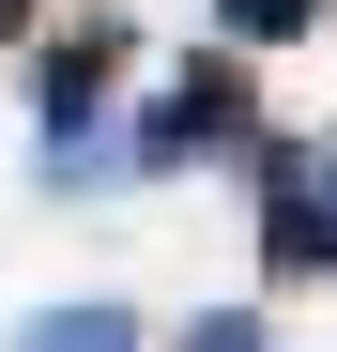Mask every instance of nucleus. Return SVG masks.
<instances>
[{"label": "nucleus", "instance_id": "nucleus-1", "mask_svg": "<svg viewBox=\"0 0 337 352\" xmlns=\"http://www.w3.org/2000/svg\"><path fill=\"white\" fill-rule=\"evenodd\" d=\"M107 77H123V16H77V31H62V46L31 62L46 184H92V168H123V138H107Z\"/></svg>", "mask_w": 337, "mask_h": 352}, {"label": "nucleus", "instance_id": "nucleus-2", "mask_svg": "<svg viewBox=\"0 0 337 352\" xmlns=\"http://www.w3.org/2000/svg\"><path fill=\"white\" fill-rule=\"evenodd\" d=\"M199 153H261V92H246V46L184 62L138 123H123V168H199Z\"/></svg>", "mask_w": 337, "mask_h": 352}, {"label": "nucleus", "instance_id": "nucleus-3", "mask_svg": "<svg viewBox=\"0 0 337 352\" xmlns=\"http://www.w3.org/2000/svg\"><path fill=\"white\" fill-rule=\"evenodd\" d=\"M246 168H261V276L276 291L337 276V138H261Z\"/></svg>", "mask_w": 337, "mask_h": 352}, {"label": "nucleus", "instance_id": "nucleus-4", "mask_svg": "<svg viewBox=\"0 0 337 352\" xmlns=\"http://www.w3.org/2000/svg\"><path fill=\"white\" fill-rule=\"evenodd\" d=\"M16 352H138V322H123V307H31Z\"/></svg>", "mask_w": 337, "mask_h": 352}, {"label": "nucleus", "instance_id": "nucleus-5", "mask_svg": "<svg viewBox=\"0 0 337 352\" xmlns=\"http://www.w3.org/2000/svg\"><path fill=\"white\" fill-rule=\"evenodd\" d=\"M337 16V0H215V31H230V46H307Z\"/></svg>", "mask_w": 337, "mask_h": 352}, {"label": "nucleus", "instance_id": "nucleus-6", "mask_svg": "<svg viewBox=\"0 0 337 352\" xmlns=\"http://www.w3.org/2000/svg\"><path fill=\"white\" fill-rule=\"evenodd\" d=\"M168 352H276V337H261V307H199V322L168 337Z\"/></svg>", "mask_w": 337, "mask_h": 352}, {"label": "nucleus", "instance_id": "nucleus-7", "mask_svg": "<svg viewBox=\"0 0 337 352\" xmlns=\"http://www.w3.org/2000/svg\"><path fill=\"white\" fill-rule=\"evenodd\" d=\"M0 31H31V0H0Z\"/></svg>", "mask_w": 337, "mask_h": 352}]
</instances>
